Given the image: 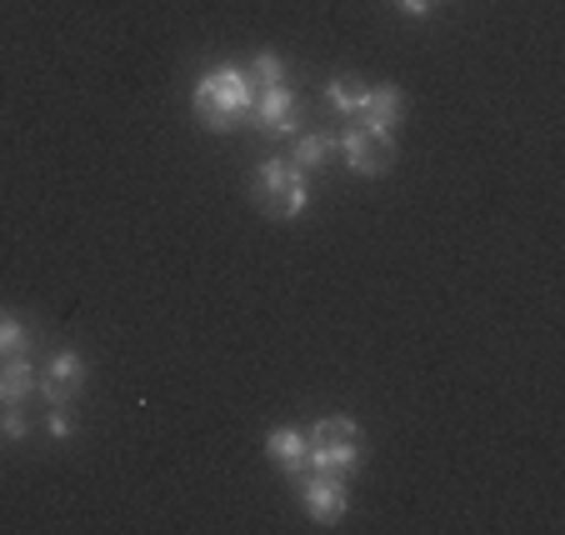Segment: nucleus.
<instances>
[{"label":"nucleus","instance_id":"11","mask_svg":"<svg viewBox=\"0 0 565 535\" xmlns=\"http://www.w3.org/2000/svg\"><path fill=\"white\" fill-rule=\"evenodd\" d=\"M401 110H406V96H401V90L395 86H371V96H365V106H361V120L391 130L395 120H401Z\"/></svg>","mask_w":565,"mask_h":535},{"label":"nucleus","instance_id":"10","mask_svg":"<svg viewBox=\"0 0 565 535\" xmlns=\"http://www.w3.org/2000/svg\"><path fill=\"white\" fill-rule=\"evenodd\" d=\"M331 156H335V136H326V130H296L290 165H300V171H320Z\"/></svg>","mask_w":565,"mask_h":535},{"label":"nucleus","instance_id":"15","mask_svg":"<svg viewBox=\"0 0 565 535\" xmlns=\"http://www.w3.org/2000/svg\"><path fill=\"white\" fill-rule=\"evenodd\" d=\"M0 436H6V440H21V436H25L21 406H6V416H0Z\"/></svg>","mask_w":565,"mask_h":535},{"label":"nucleus","instance_id":"4","mask_svg":"<svg viewBox=\"0 0 565 535\" xmlns=\"http://www.w3.org/2000/svg\"><path fill=\"white\" fill-rule=\"evenodd\" d=\"M335 150L345 156V165H351L355 175H385V171H391V161H395V140H391V130L371 126V120H361V116H355L351 126L341 130Z\"/></svg>","mask_w":565,"mask_h":535},{"label":"nucleus","instance_id":"3","mask_svg":"<svg viewBox=\"0 0 565 535\" xmlns=\"http://www.w3.org/2000/svg\"><path fill=\"white\" fill-rule=\"evenodd\" d=\"M250 201L260 205V215H270V221H296L300 211H306L310 191H306V171L290 161H260L256 175H250Z\"/></svg>","mask_w":565,"mask_h":535},{"label":"nucleus","instance_id":"14","mask_svg":"<svg viewBox=\"0 0 565 535\" xmlns=\"http://www.w3.org/2000/svg\"><path fill=\"white\" fill-rule=\"evenodd\" d=\"M25 341H31L25 325L15 321V315H0V361H6V355H25Z\"/></svg>","mask_w":565,"mask_h":535},{"label":"nucleus","instance_id":"16","mask_svg":"<svg viewBox=\"0 0 565 535\" xmlns=\"http://www.w3.org/2000/svg\"><path fill=\"white\" fill-rule=\"evenodd\" d=\"M51 436H55V440L71 436V416H65V406H55V410H51Z\"/></svg>","mask_w":565,"mask_h":535},{"label":"nucleus","instance_id":"17","mask_svg":"<svg viewBox=\"0 0 565 535\" xmlns=\"http://www.w3.org/2000/svg\"><path fill=\"white\" fill-rule=\"evenodd\" d=\"M395 6H401L406 15H430V6H436V0H395Z\"/></svg>","mask_w":565,"mask_h":535},{"label":"nucleus","instance_id":"13","mask_svg":"<svg viewBox=\"0 0 565 535\" xmlns=\"http://www.w3.org/2000/svg\"><path fill=\"white\" fill-rule=\"evenodd\" d=\"M246 81L256 90H270V86H286V65H280V55L276 51H260L256 61L246 65Z\"/></svg>","mask_w":565,"mask_h":535},{"label":"nucleus","instance_id":"6","mask_svg":"<svg viewBox=\"0 0 565 535\" xmlns=\"http://www.w3.org/2000/svg\"><path fill=\"white\" fill-rule=\"evenodd\" d=\"M250 120H256L266 136H296L300 130V100L290 96L286 86L256 90V100H250Z\"/></svg>","mask_w":565,"mask_h":535},{"label":"nucleus","instance_id":"5","mask_svg":"<svg viewBox=\"0 0 565 535\" xmlns=\"http://www.w3.org/2000/svg\"><path fill=\"white\" fill-rule=\"evenodd\" d=\"M300 505H306V515L316 525H335L345 515V505H351V495H345V481H335V475H320V471H300Z\"/></svg>","mask_w":565,"mask_h":535},{"label":"nucleus","instance_id":"8","mask_svg":"<svg viewBox=\"0 0 565 535\" xmlns=\"http://www.w3.org/2000/svg\"><path fill=\"white\" fill-rule=\"evenodd\" d=\"M266 456L280 466V471L300 475V471H306V436H300V430H290V426H276L266 436Z\"/></svg>","mask_w":565,"mask_h":535},{"label":"nucleus","instance_id":"2","mask_svg":"<svg viewBox=\"0 0 565 535\" xmlns=\"http://www.w3.org/2000/svg\"><path fill=\"white\" fill-rule=\"evenodd\" d=\"M361 466V426L351 416H326L306 430V471L351 481Z\"/></svg>","mask_w":565,"mask_h":535},{"label":"nucleus","instance_id":"7","mask_svg":"<svg viewBox=\"0 0 565 535\" xmlns=\"http://www.w3.org/2000/svg\"><path fill=\"white\" fill-rule=\"evenodd\" d=\"M81 386H86V361L75 351H55L51 361H45V375H41L45 400H51V406H71Z\"/></svg>","mask_w":565,"mask_h":535},{"label":"nucleus","instance_id":"1","mask_svg":"<svg viewBox=\"0 0 565 535\" xmlns=\"http://www.w3.org/2000/svg\"><path fill=\"white\" fill-rule=\"evenodd\" d=\"M250 100H256V86L246 81V71H235V65H215V71H205L201 81H195V116H201V126L211 130H231L241 116H250Z\"/></svg>","mask_w":565,"mask_h":535},{"label":"nucleus","instance_id":"12","mask_svg":"<svg viewBox=\"0 0 565 535\" xmlns=\"http://www.w3.org/2000/svg\"><path fill=\"white\" fill-rule=\"evenodd\" d=\"M365 96H371V86H365L361 75H341V81H331V106L341 110V116H361V106H365Z\"/></svg>","mask_w":565,"mask_h":535},{"label":"nucleus","instance_id":"9","mask_svg":"<svg viewBox=\"0 0 565 535\" xmlns=\"http://www.w3.org/2000/svg\"><path fill=\"white\" fill-rule=\"evenodd\" d=\"M31 386H35L31 361H25V355H6V361H0V406H21V400L31 396Z\"/></svg>","mask_w":565,"mask_h":535}]
</instances>
